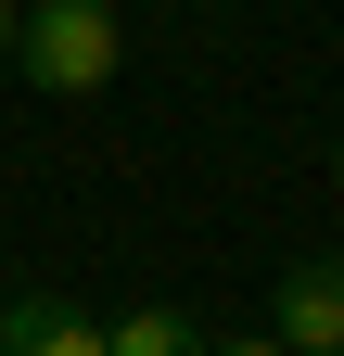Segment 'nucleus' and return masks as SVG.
Here are the masks:
<instances>
[{
	"instance_id": "1",
	"label": "nucleus",
	"mask_w": 344,
	"mask_h": 356,
	"mask_svg": "<svg viewBox=\"0 0 344 356\" xmlns=\"http://www.w3.org/2000/svg\"><path fill=\"white\" fill-rule=\"evenodd\" d=\"M115 51H127V38H115L102 0H38V13L13 26V76L52 89V102H90V89L115 76Z\"/></svg>"
},
{
	"instance_id": "2",
	"label": "nucleus",
	"mask_w": 344,
	"mask_h": 356,
	"mask_svg": "<svg viewBox=\"0 0 344 356\" xmlns=\"http://www.w3.org/2000/svg\"><path fill=\"white\" fill-rule=\"evenodd\" d=\"M281 343L293 356H344V254L281 267Z\"/></svg>"
},
{
	"instance_id": "3",
	"label": "nucleus",
	"mask_w": 344,
	"mask_h": 356,
	"mask_svg": "<svg viewBox=\"0 0 344 356\" xmlns=\"http://www.w3.org/2000/svg\"><path fill=\"white\" fill-rule=\"evenodd\" d=\"M0 356H102V318H77L64 293H13L0 305Z\"/></svg>"
},
{
	"instance_id": "4",
	"label": "nucleus",
	"mask_w": 344,
	"mask_h": 356,
	"mask_svg": "<svg viewBox=\"0 0 344 356\" xmlns=\"http://www.w3.org/2000/svg\"><path fill=\"white\" fill-rule=\"evenodd\" d=\"M102 356H204V331L179 318V305H141V318H115V331H102Z\"/></svg>"
},
{
	"instance_id": "5",
	"label": "nucleus",
	"mask_w": 344,
	"mask_h": 356,
	"mask_svg": "<svg viewBox=\"0 0 344 356\" xmlns=\"http://www.w3.org/2000/svg\"><path fill=\"white\" fill-rule=\"evenodd\" d=\"M204 356H293V343H281V331H268V343H204Z\"/></svg>"
},
{
	"instance_id": "6",
	"label": "nucleus",
	"mask_w": 344,
	"mask_h": 356,
	"mask_svg": "<svg viewBox=\"0 0 344 356\" xmlns=\"http://www.w3.org/2000/svg\"><path fill=\"white\" fill-rule=\"evenodd\" d=\"M13 26H26V13H13V0H0V64H13Z\"/></svg>"
},
{
	"instance_id": "7",
	"label": "nucleus",
	"mask_w": 344,
	"mask_h": 356,
	"mask_svg": "<svg viewBox=\"0 0 344 356\" xmlns=\"http://www.w3.org/2000/svg\"><path fill=\"white\" fill-rule=\"evenodd\" d=\"M331 191H344V153H331Z\"/></svg>"
},
{
	"instance_id": "8",
	"label": "nucleus",
	"mask_w": 344,
	"mask_h": 356,
	"mask_svg": "<svg viewBox=\"0 0 344 356\" xmlns=\"http://www.w3.org/2000/svg\"><path fill=\"white\" fill-rule=\"evenodd\" d=\"M13 13H38V0H13Z\"/></svg>"
}]
</instances>
